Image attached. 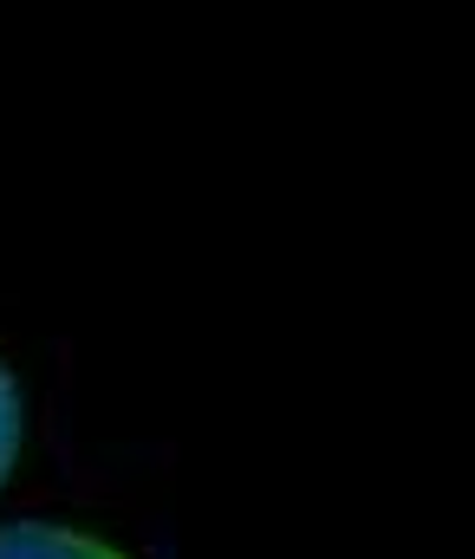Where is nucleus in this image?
<instances>
[{"mask_svg":"<svg viewBox=\"0 0 475 559\" xmlns=\"http://www.w3.org/2000/svg\"><path fill=\"white\" fill-rule=\"evenodd\" d=\"M13 455H20V391L0 365V481L13 475Z\"/></svg>","mask_w":475,"mask_h":559,"instance_id":"f03ea898","label":"nucleus"},{"mask_svg":"<svg viewBox=\"0 0 475 559\" xmlns=\"http://www.w3.org/2000/svg\"><path fill=\"white\" fill-rule=\"evenodd\" d=\"M0 559H124V554L79 534V527H59V521H13V527H0Z\"/></svg>","mask_w":475,"mask_h":559,"instance_id":"f257e3e1","label":"nucleus"}]
</instances>
